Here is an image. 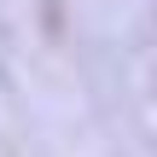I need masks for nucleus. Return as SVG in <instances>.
Returning a JSON list of instances; mask_svg holds the SVG:
<instances>
[]
</instances>
